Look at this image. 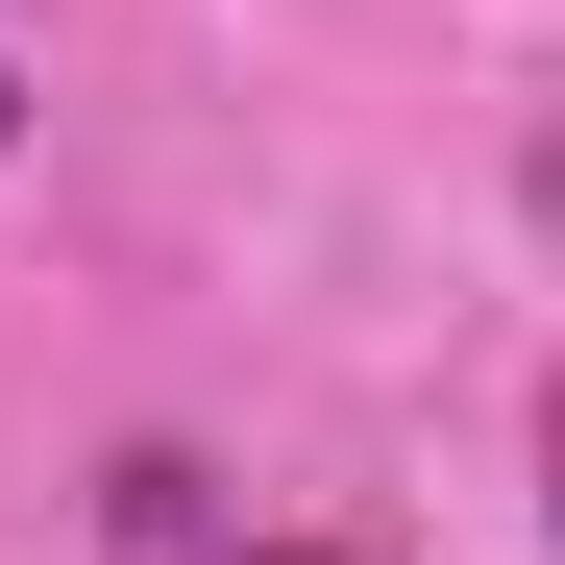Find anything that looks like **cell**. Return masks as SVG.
Listing matches in <instances>:
<instances>
[{
	"instance_id": "1",
	"label": "cell",
	"mask_w": 565,
	"mask_h": 565,
	"mask_svg": "<svg viewBox=\"0 0 565 565\" xmlns=\"http://www.w3.org/2000/svg\"><path fill=\"white\" fill-rule=\"evenodd\" d=\"M99 516H124L148 565H198V516H222V492H198V467H172V443H124V492H99Z\"/></svg>"
},
{
	"instance_id": "2",
	"label": "cell",
	"mask_w": 565,
	"mask_h": 565,
	"mask_svg": "<svg viewBox=\"0 0 565 565\" xmlns=\"http://www.w3.org/2000/svg\"><path fill=\"white\" fill-rule=\"evenodd\" d=\"M222 565H369V541H222Z\"/></svg>"
},
{
	"instance_id": "4",
	"label": "cell",
	"mask_w": 565,
	"mask_h": 565,
	"mask_svg": "<svg viewBox=\"0 0 565 565\" xmlns=\"http://www.w3.org/2000/svg\"><path fill=\"white\" fill-rule=\"evenodd\" d=\"M541 467H565V418H541Z\"/></svg>"
},
{
	"instance_id": "3",
	"label": "cell",
	"mask_w": 565,
	"mask_h": 565,
	"mask_svg": "<svg viewBox=\"0 0 565 565\" xmlns=\"http://www.w3.org/2000/svg\"><path fill=\"white\" fill-rule=\"evenodd\" d=\"M0 148H25V74H0Z\"/></svg>"
}]
</instances>
